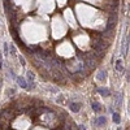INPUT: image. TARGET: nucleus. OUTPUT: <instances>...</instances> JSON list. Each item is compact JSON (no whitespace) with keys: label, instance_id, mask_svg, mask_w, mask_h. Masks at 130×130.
Wrapping results in <instances>:
<instances>
[{"label":"nucleus","instance_id":"obj_18","mask_svg":"<svg viewBox=\"0 0 130 130\" xmlns=\"http://www.w3.org/2000/svg\"><path fill=\"white\" fill-rule=\"evenodd\" d=\"M79 127H81V130H86V127H85V126H83V125H81V126H79Z\"/></svg>","mask_w":130,"mask_h":130},{"label":"nucleus","instance_id":"obj_5","mask_svg":"<svg viewBox=\"0 0 130 130\" xmlns=\"http://www.w3.org/2000/svg\"><path fill=\"white\" fill-rule=\"evenodd\" d=\"M105 124H107V118H105L104 116H100V117L95 118V125H96V126L102 127V126H104Z\"/></svg>","mask_w":130,"mask_h":130},{"label":"nucleus","instance_id":"obj_14","mask_svg":"<svg viewBox=\"0 0 130 130\" xmlns=\"http://www.w3.org/2000/svg\"><path fill=\"white\" fill-rule=\"evenodd\" d=\"M9 46V51H10V53L12 55H16V47L13 46V44H8Z\"/></svg>","mask_w":130,"mask_h":130},{"label":"nucleus","instance_id":"obj_4","mask_svg":"<svg viewBox=\"0 0 130 130\" xmlns=\"http://www.w3.org/2000/svg\"><path fill=\"white\" fill-rule=\"evenodd\" d=\"M107 77H108V73H107L105 69H102V70H99L96 73V79L98 81H105Z\"/></svg>","mask_w":130,"mask_h":130},{"label":"nucleus","instance_id":"obj_1","mask_svg":"<svg viewBox=\"0 0 130 130\" xmlns=\"http://www.w3.org/2000/svg\"><path fill=\"white\" fill-rule=\"evenodd\" d=\"M116 18H117V13L112 12L109 18H108V21H107V26H105V30H104L105 34H111V32L113 31V29L116 27Z\"/></svg>","mask_w":130,"mask_h":130},{"label":"nucleus","instance_id":"obj_3","mask_svg":"<svg viewBox=\"0 0 130 130\" xmlns=\"http://www.w3.org/2000/svg\"><path fill=\"white\" fill-rule=\"evenodd\" d=\"M16 79H17V82H18V85H20V87H22V89H29V83H27L26 78L21 77V75H17Z\"/></svg>","mask_w":130,"mask_h":130},{"label":"nucleus","instance_id":"obj_13","mask_svg":"<svg viewBox=\"0 0 130 130\" xmlns=\"http://www.w3.org/2000/svg\"><path fill=\"white\" fill-rule=\"evenodd\" d=\"M8 53H9V46H8V43H4V55L8 56Z\"/></svg>","mask_w":130,"mask_h":130},{"label":"nucleus","instance_id":"obj_7","mask_svg":"<svg viewBox=\"0 0 130 130\" xmlns=\"http://www.w3.org/2000/svg\"><path fill=\"white\" fill-rule=\"evenodd\" d=\"M69 108H70V111H72V112H79V109H81V104H79V103H74V102H72V103H69Z\"/></svg>","mask_w":130,"mask_h":130},{"label":"nucleus","instance_id":"obj_9","mask_svg":"<svg viewBox=\"0 0 130 130\" xmlns=\"http://www.w3.org/2000/svg\"><path fill=\"white\" fill-rule=\"evenodd\" d=\"M116 70L117 72H120V73H122L125 69H124V65H122V60H117L116 61Z\"/></svg>","mask_w":130,"mask_h":130},{"label":"nucleus","instance_id":"obj_8","mask_svg":"<svg viewBox=\"0 0 130 130\" xmlns=\"http://www.w3.org/2000/svg\"><path fill=\"white\" fill-rule=\"evenodd\" d=\"M115 104L118 105V107H121V104H122V94L121 92H116V102H115Z\"/></svg>","mask_w":130,"mask_h":130},{"label":"nucleus","instance_id":"obj_2","mask_svg":"<svg viewBox=\"0 0 130 130\" xmlns=\"http://www.w3.org/2000/svg\"><path fill=\"white\" fill-rule=\"evenodd\" d=\"M121 50H122V55H126V50H129V34L124 35L122 38V44H121Z\"/></svg>","mask_w":130,"mask_h":130},{"label":"nucleus","instance_id":"obj_16","mask_svg":"<svg viewBox=\"0 0 130 130\" xmlns=\"http://www.w3.org/2000/svg\"><path fill=\"white\" fill-rule=\"evenodd\" d=\"M3 69V60H2V53H0V70Z\"/></svg>","mask_w":130,"mask_h":130},{"label":"nucleus","instance_id":"obj_6","mask_svg":"<svg viewBox=\"0 0 130 130\" xmlns=\"http://www.w3.org/2000/svg\"><path fill=\"white\" fill-rule=\"evenodd\" d=\"M96 92L99 94V95H102V96H109L111 95V91L108 90L107 87H98L96 89Z\"/></svg>","mask_w":130,"mask_h":130},{"label":"nucleus","instance_id":"obj_11","mask_svg":"<svg viewBox=\"0 0 130 130\" xmlns=\"http://www.w3.org/2000/svg\"><path fill=\"white\" fill-rule=\"evenodd\" d=\"M112 120H113V122H116V124H120L121 117H120V115H118L117 112H112Z\"/></svg>","mask_w":130,"mask_h":130},{"label":"nucleus","instance_id":"obj_10","mask_svg":"<svg viewBox=\"0 0 130 130\" xmlns=\"http://www.w3.org/2000/svg\"><path fill=\"white\" fill-rule=\"evenodd\" d=\"M91 108H92L94 112H100L102 111V107H100V104L98 103V102H92L91 103Z\"/></svg>","mask_w":130,"mask_h":130},{"label":"nucleus","instance_id":"obj_19","mask_svg":"<svg viewBox=\"0 0 130 130\" xmlns=\"http://www.w3.org/2000/svg\"><path fill=\"white\" fill-rule=\"evenodd\" d=\"M117 130H122V129H121V127H118V129H117Z\"/></svg>","mask_w":130,"mask_h":130},{"label":"nucleus","instance_id":"obj_17","mask_svg":"<svg viewBox=\"0 0 130 130\" xmlns=\"http://www.w3.org/2000/svg\"><path fill=\"white\" fill-rule=\"evenodd\" d=\"M9 91H10L9 94H10V95H12V94H14V92H16V89H10Z\"/></svg>","mask_w":130,"mask_h":130},{"label":"nucleus","instance_id":"obj_12","mask_svg":"<svg viewBox=\"0 0 130 130\" xmlns=\"http://www.w3.org/2000/svg\"><path fill=\"white\" fill-rule=\"evenodd\" d=\"M27 83H32L34 82V74H32L31 72H27V78H26Z\"/></svg>","mask_w":130,"mask_h":130},{"label":"nucleus","instance_id":"obj_15","mask_svg":"<svg viewBox=\"0 0 130 130\" xmlns=\"http://www.w3.org/2000/svg\"><path fill=\"white\" fill-rule=\"evenodd\" d=\"M18 59H20V62H21V65H22V67H25V65H26V61H25L24 56H21V55H18Z\"/></svg>","mask_w":130,"mask_h":130}]
</instances>
